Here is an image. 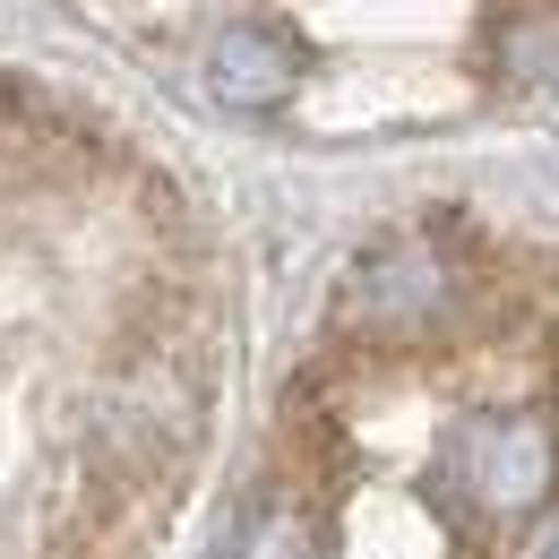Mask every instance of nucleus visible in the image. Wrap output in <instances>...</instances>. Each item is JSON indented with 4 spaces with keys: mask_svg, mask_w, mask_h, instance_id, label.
<instances>
[{
    "mask_svg": "<svg viewBox=\"0 0 559 559\" xmlns=\"http://www.w3.org/2000/svg\"><path fill=\"white\" fill-rule=\"evenodd\" d=\"M448 474H456L474 516L525 525V516L551 508V490H559V421L543 405H490V414H474L456 430Z\"/></svg>",
    "mask_w": 559,
    "mask_h": 559,
    "instance_id": "1",
    "label": "nucleus"
},
{
    "mask_svg": "<svg viewBox=\"0 0 559 559\" xmlns=\"http://www.w3.org/2000/svg\"><path fill=\"white\" fill-rule=\"evenodd\" d=\"M224 559H319V516H310L301 499H259V508L233 525Z\"/></svg>",
    "mask_w": 559,
    "mask_h": 559,
    "instance_id": "4",
    "label": "nucleus"
},
{
    "mask_svg": "<svg viewBox=\"0 0 559 559\" xmlns=\"http://www.w3.org/2000/svg\"><path fill=\"white\" fill-rule=\"evenodd\" d=\"M199 78H207V95L224 112H276V104L301 95L310 61H301V44L284 26H224L207 44V70Z\"/></svg>",
    "mask_w": 559,
    "mask_h": 559,
    "instance_id": "3",
    "label": "nucleus"
},
{
    "mask_svg": "<svg viewBox=\"0 0 559 559\" xmlns=\"http://www.w3.org/2000/svg\"><path fill=\"white\" fill-rule=\"evenodd\" d=\"M336 319L353 336H379V345H414L439 336L456 319V267L430 250V241H379L361 250L336 284Z\"/></svg>",
    "mask_w": 559,
    "mask_h": 559,
    "instance_id": "2",
    "label": "nucleus"
}]
</instances>
